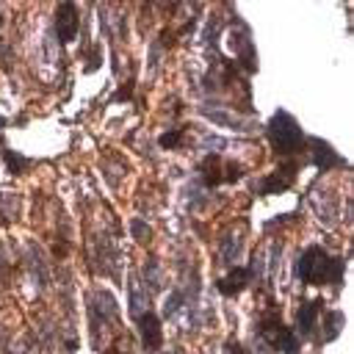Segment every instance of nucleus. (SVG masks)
I'll return each instance as SVG.
<instances>
[{"mask_svg": "<svg viewBox=\"0 0 354 354\" xmlns=\"http://www.w3.org/2000/svg\"><path fill=\"white\" fill-rule=\"evenodd\" d=\"M343 271H346V260L329 255L318 244L307 246L296 260V277L307 282V286H329V282L338 286L343 279Z\"/></svg>", "mask_w": 354, "mask_h": 354, "instance_id": "f257e3e1", "label": "nucleus"}, {"mask_svg": "<svg viewBox=\"0 0 354 354\" xmlns=\"http://www.w3.org/2000/svg\"><path fill=\"white\" fill-rule=\"evenodd\" d=\"M266 136H268V141H271L274 153L282 155V158H288V161H291V155H296V153H302V150L307 147V136L302 133L299 122H296L291 114H286V111H277V114L268 119Z\"/></svg>", "mask_w": 354, "mask_h": 354, "instance_id": "f03ea898", "label": "nucleus"}, {"mask_svg": "<svg viewBox=\"0 0 354 354\" xmlns=\"http://www.w3.org/2000/svg\"><path fill=\"white\" fill-rule=\"evenodd\" d=\"M257 340H260L266 349L286 351V354H296V349H299L296 332H294L291 327L282 324V318H279L277 310H271V313L260 321V327H257Z\"/></svg>", "mask_w": 354, "mask_h": 354, "instance_id": "7ed1b4c3", "label": "nucleus"}, {"mask_svg": "<svg viewBox=\"0 0 354 354\" xmlns=\"http://www.w3.org/2000/svg\"><path fill=\"white\" fill-rule=\"evenodd\" d=\"M199 169V175H202V183L207 186V188H216L219 183H236L238 177H241V166L238 164H225L216 153H210V155H205V161L197 166Z\"/></svg>", "mask_w": 354, "mask_h": 354, "instance_id": "20e7f679", "label": "nucleus"}, {"mask_svg": "<svg viewBox=\"0 0 354 354\" xmlns=\"http://www.w3.org/2000/svg\"><path fill=\"white\" fill-rule=\"evenodd\" d=\"M299 169H302V164H299V161H286L277 172H271L268 177H263V183H260V194H282V191L294 188Z\"/></svg>", "mask_w": 354, "mask_h": 354, "instance_id": "39448f33", "label": "nucleus"}, {"mask_svg": "<svg viewBox=\"0 0 354 354\" xmlns=\"http://www.w3.org/2000/svg\"><path fill=\"white\" fill-rule=\"evenodd\" d=\"M86 313H89V321H92V332H97L100 329V324H105L108 318L114 321L116 318V302H114V296L111 294H105V291H94V294H89V302H86Z\"/></svg>", "mask_w": 354, "mask_h": 354, "instance_id": "423d86ee", "label": "nucleus"}, {"mask_svg": "<svg viewBox=\"0 0 354 354\" xmlns=\"http://www.w3.org/2000/svg\"><path fill=\"white\" fill-rule=\"evenodd\" d=\"M78 28H81V20H78V9L75 3H61L58 12H55V36L61 45L73 42L78 36Z\"/></svg>", "mask_w": 354, "mask_h": 354, "instance_id": "0eeeda50", "label": "nucleus"}, {"mask_svg": "<svg viewBox=\"0 0 354 354\" xmlns=\"http://www.w3.org/2000/svg\"><path fill=\"white\" fill-rule=\"evenodd\" d=\"M138 329H141V346H144V351H158L161 343H164V332H161V318L147 310V313H141L136 318Z\"/></svg>", "mask_w": 354, "mask_h": 354, "instance_id": "6e6552de", "label": "nucleus"}, {"mask_svg": "<svg viewBox=\"0 0 354 354\" xmlns=\"http://www.w3.org/2000/svg\"><path fill=\"white\" fill-rule=\"evenodd\" d=\"M257 274H255V268L252 266H241V268H233L227 277H222V279H216V291L222 294V296H236V294H241L249 282L255 279Z\"/></svg>", "mask_w": 354, "mask_h": 354, "instance_id": "1a4fd4ad", "label": "nucleus"}, {"mask_svg": "<svg viewBox=\"0 0 354 354\" xmlns=\"http://www.w3.org/2000/svg\"><path fill=\"white\" fill-rule=\"evenodd\" d=\"M307 144L313 147L310 153V164H316L318 169H332V166H346V161L327 144L321 138H307Z\"/></svg>", "mask_w": 354, "mask_h": 354, "instance_id": "9d476101", "label": "nucleus"}, {"mask_svg": "<svg viewBox=\"0 0 354 354\" xmlns=\"http://www.w3.org/2000/svg\"><path fill=\"white\" fill-rule=\"evenodd\" d=\"M127 296H130V313H133V318H138L141 313H147V310H150V299H153V294L147 291V286L141 282V277H138V274H133V277H130Z\"/></svg>", "mask_w": 354, "mask_h": 354, "instance_id": "9b49d317", "label": "nucleus"}, {"mask_svg": "<svg viewBox=\"0 0 354 354\" xmlns=\"http://www.w3.org/2000/svg\"><path fill=\"white\" fill-rule=\"evenodd\" d=\"M321 307H324L321 299H310V302H302V305H299V310H296V327H299V332H302L305 338L316 332V321H318Z\"/></svg>", "mask_w": 354, "mask_h": 354, "instance_id": "f8f14e48", "label": "nucleus"}, {"mask_svg": "<svg viewBox=\"0 0 354 354\" xmlns=\"http://www.w3.org/2000/svg\"><path fill=\"white\" fill-rule=\"evenodd\" d=\"M241 233H236V230H230L225 238H222V244H219V257H222V263H236L238 257H241Z\"/></svg>", "mask_w": 354, "mask_h": 354, "instance_id": "ddd939ff", "label": "nucleus"}, {"mask_svg": "<svg viewBox=\"0 0 354 354\" xmlns=\"http://www.w3.org/2000/svg\"><path fill=\"white\" fill-rule=\"evenodd\" d=\"M3 161H6V166H9L12 175H23V172H28V169L36 164V161L23 158V155H17V153H12V150H3Z\"/></svg>", "mask_w": 354, "mask_h": 354, "instance_id": "4468645a", "label": "nucleus"}, {"mask_svg": "<svg viewBox=\"0 0 354 354\" xmlns=\"http://www.w3.org/2000/svg\"><path fill=\"white\" fill-rule=\"evenodd\" d=\"M216 34H222V20H219V17L210 20V25H207V31H205V36H202L207 47H214V45H216Z\"/></svg>", "mask_w": 354, "mask_h": 354, "instance_id": "2eb2a0df", "label": "nucleus"}, {"mask_svg": "<svg viewBox=\"0 0 354 354\" xmlns=\"http://www.w3.org/2000/svg\"><path fill=\"white\" fill-rule=\"evenodd\" d=\"M183 144V133L180 130H169L166 136H161V147L172 150V147H180Z\"/></svg>", "mask_w": 354, "mask_h": 354, "instance_id": "dca6fc26", "label": "nucleus"}, {"mask_svg": "<svg viewBox=\"0 0 354 354\" xmlns=\"http://www.w3.org/2000/svg\"><path fill=\"white\" fill-rule=\"evenodd\" d=\"M225 354H249V351H246L236 338H230V340L225 343Z\"/></svg>", "mask_w": 354, "mask_h": 354, "instance_id": "f3484780", "label": "nucleus"}, {"mask_svg": "<svg viewBox=\"0 0 354 354\" xmlns=\"http://www.w3.org/2000/svg\"><path fill=\"white\" fill-rule=\"evenodd\" d=\"M133 233H136V236L141 238V236H144V233H147V227H144V225H133Z\"/></svg>", "mask_w": 354, "mask_h": 354, "instance_id": "a211bd4d", "label": "nucleus"}]
</instances>
